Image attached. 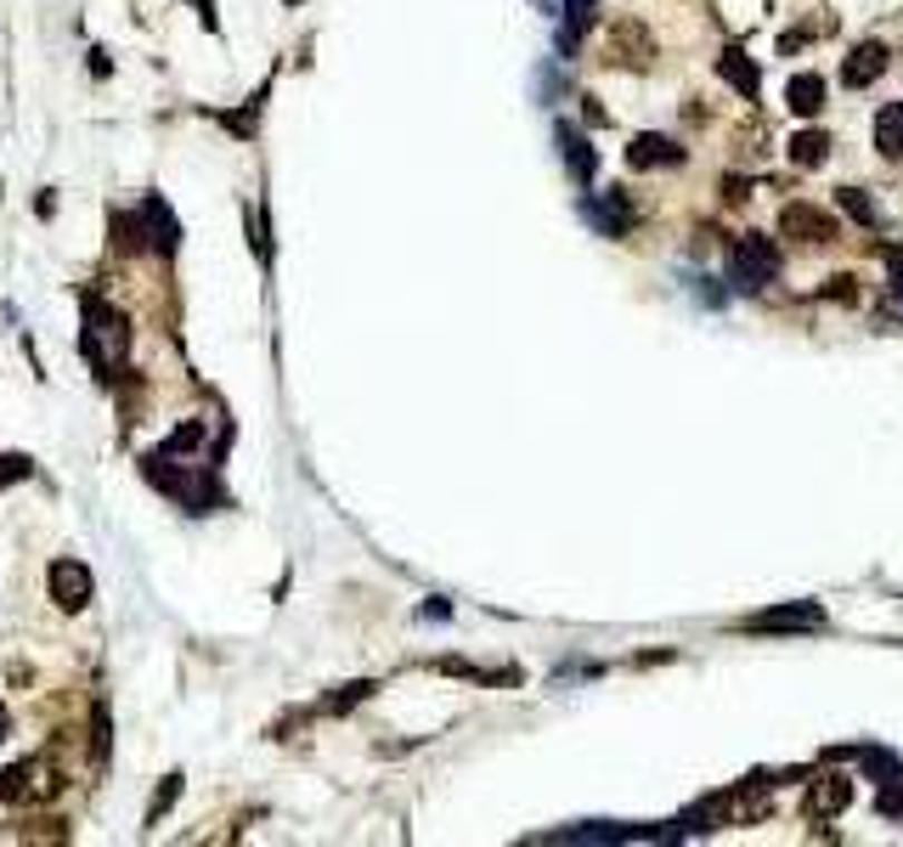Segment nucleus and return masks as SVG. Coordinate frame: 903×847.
Instances as JSON below:
<instances>
[{"label": "nucleus", "instance_id": "obj_1", "mask_svg": "<svg viewBox=\"0 0 903 847\" xmlns=\"http://www.w3.org/2000/svg\"><path fill=\"white\" fill-rule=\"evenodd\" d=\"M125 357H130V322L103 300H85V362L103 379H119Z\"/></svg>", "mask_w": 903, "mask_h": 847}, {"label": "nucleus", "instance_id": "obj_2", "mask_svg": "<svg viewBox=\"0 0 903 847\" xmlns=\"http://www.w3.org/2000/svg\"><path fill=\"white\" fill-rule=\"evenodd\" d=\"M774 272H779V249H774V237L746 232V237L729 243V278H735L740 289H763Z\"/></svg>", "mask_w": 903, "mask_h": 847}, {"label": "nucleus", "instance_id": "obj_3", "mask_svg": "<svg viewBox=\"0 0 903 847\" xmlns=\"http://www.w3.org/2000/svg\"><path fill=\"white\" fill-rule=\"evenodd\" d=\"M836 215L825 204H785L779 210V237L790 243H836Z\"/></svg>", "mask_w": 903, "mask_h": 847}, {"label": "nucleus", "instance_id": "obj_4", "mask_svg": "<svg viewBox=\"0 0 903 847\" xmlns=\"http://www.w3.org/2000/svg\"><path fill=\"white\" fill-rule=\"evenodd\" d=\"M774 808V791H729V797H717L711 808H706V819L711 825H757L763 814Z\"/></svg>", "mask_w": 903, "mask_h": 847}, {"label": "nucleus", "instance_id": "obj_5", "mask_svg": "<svg viewBox=\"0 0 903 847\" xmlns=\"http://www.w3.org/2000/svg\"><path fill=\"white\" fill-rule=\"evenodd\" d=\"M650 51H656V40H650V29L639 18H615V29H610V62L650 68Z\"/></svg>", "mask_w": 903, "mask_h": 847}, {"label": "nucleus", "instance_id": "obj_6", "mask_svg": "<svg viewBox=\"0 0 903 847\" xmlns=\"http://www.w3.org/2000/svg\"><path fill=\"white\" fill-rule=\"evenodd\" d=\"M886 62H892V51L881 40H858L847 51V62H842V85H847V91H864V85H875L886 74Z\"/></svg>", "mask_w": 903, "mask_h": 847}, {"label": "nucleus", "instance_id": "obj_7", "mask_svg": "<svg viewBox=\"0 0 903 847\" xmlns=\"http://www.w3.org/2000/svg\"><path fill=\"white\" fill-rule=\"evenodd\" d=\"M847 802H853V780L847 775H819V780L807 786V797H802L807 819H836Z\"/></svg>", "mask_w": 903, "mask_h": 847}, {"label": "nucleus", "instance_id": "obj_8", "mask_svg": "<svg viewBox=\"0 0 903 847\" xmlns=\"http://www.w3.org/2000/svg\"><path fill=\"white\" fill-rule=\"evenodd\" d=\"M51 600H57L62 611H85V605H90V571H85L79 559H57V565H51Z\"/></svg>", "mask_w": 903, "mask_h": 847}, {"label": "nucleus", "instance_id": "obj_9", "mask_svg": "<svg viewBox=\"0 0 903 847\" xmlns=\"http://www.w3.org/2000/svg\"><path fill=\"white\" fill-rule=\"evenodd\" d=\"M627 164L632 169H672V164H683V147L667 142V136H639L627 147Z\"/></svg>", "mask_w": 903, "mask_h": 847}, {"label": "nucleus", "instance_id": "obj_10", "mask_svg": "<svg viewBox=\"0 0 903 847\" xmlns=\"http://www.w3.org/2000/svg\"><path fill=\"white\" fill-rule=\"evenodd\" d=\"M136 221L147 226V243H153L158 254H175V237H181V226L169 221V210H164V198H142V210H136Z\"/></svg>", "mask_w": 903, "mask_h": 847}, {"label": "nucleus", "instance_id": "obj_11", "mask_svg": "<svg viewBox=\"0 0 903 847\" xmlns=\"http://www.w3.org/2000/svg\"><path fill=\"white\" fill-rule=\"evenodd\" d=\"M757 633H796V627H825V611L819 605H796V611H763L751 622Z\"/></svg>", "mask_w": 903, "mask_h": 847}, {"label": "nucleus", "instance_id": "obj_12", "mask_svg": "<svg viewBox=\"0 0 903 847\" xmlns=\"http://www.w3.org/2000/svg\"><path fill=\"white\" fill-rule=\"evenodd\" d=\"M875 147H881V158H903V103H886L881 114H875Z\"/></svg>", "mask_w": 903, "mask_h": 847}, {"label": "nucleus", "instance_id": "obj_13", "mask_svg": "<svg viewBox=\"0 0 903 847\" xmlns=\"http://www.w3.org/2000/svg\"><path fill=\"white\" fill-rule=\"evenodd\" d=\"M785 97H790V114H802V119H813V114H819V108H825V74H796Z\"/></svg>", "mask_w": 903, "mask_h": 847}, {"label": "nucleus", "instance_id": "obj_14", "mask_svg": "<svg viewBox=\"0 0 903 847\" xmlns=\"http://www.w3.org/2000/svg\"><path fill=\"white\" fill-rule=\"evenodd\" d=\"M831 158V136L825 130H802V136H790V164L796 169H819Z\"/></svg>", "mask_w": 903, "mask_h": 847}, {"label": "nucleus", "instance_id": "obj_15", "mask_svg": "<svg viewBox=\"0 0 903 847\" xmlns=\"http://www.w3.org/2000/svg\"><path fill=\"white\" fill-rule=\"evenodd\" d=\"M35 791V762H12V769H0V797L7 802H23Z\"/></svg>", "mask_w": 903, "mask_h": 847}, {"label": "nucleus", "instance_id": "obj_16", "mask_svg": "<svg viewBox=\"0 0 903 847\" xmlns=\"http://www.w3.org/2000/svg\"><path fill=\"white\" fill-rule=\"evenodd\" d=\"M717 68H722V79H729V85H740L746 97H757V68H751L740 51H722V62H717Z\"/></svg>", "mask_w": 903, "mask_h": 847}, {"label": "nucleus", "instance_id": "obj_17", "mask_svg": "<svg viewBox=\"0 0 903 847\" xmlns=\"http://www.w3.org/2000/svg\"><path fill=\"white\" fill-rule=\"evenodd\" d=\"M35 475V464L23 458V452H0V486H12V480H29Z\"/></svg>", "mask_w": 903, "mask_h": 847}, {"label": "nucleus", "instance_id": "obj_18", "mask_svg": "<svg viewBox=\"0 0 903 847\" xmlns=\"http://www.w3.org/2000/svg\"><path fill=\"white\" fill-rule=\"evenodd\" d=\"M842 204H847V210H853V215H858L864 226H875V221H881V215H875V204H870V198H864L858 187H842Z\"/></svg>", "mask_w": 903, "mask_h": 847}, {"label": "nucleus", "instance_id": "obj_19", "mask_svg": "<svg viewBox=\"0 0 903 847\" xmlns=\"http://www.w3.org/2000/svg\"><path fill=\"white\" fill-rule=\"evenodd\" d=\"M565 147H571V169H576V176L588 182V176H593V158H588V147H582V136H565Z\"/></svg>", "mask_w": 903, "mask_h": 847}, {"label": "nucleus", "instance_id": "obj_20", "mask_svg": "<svg viewBox=\"0 0 903 847\" xmlns=\"http://www.w3.org/2000/svg\"><path fill=\"white\" fill-rule=\"evenodd\" d=\"M588 23H593V0H571V40L588 35Z\"/></svg>", "mask_w": 903, "mask_h": 847}, {"label": "nucleus", "instance_id": "obj_21", "mask_svg": "<svg viewBox=\"0 0 903 847\" xmlns=\"http://www.w3.org/2000/svg\"><path fill=\"white\" fill-rule=\"evenodd\" d=\"M0 740H7V707H0Z\"/></svg>", "mask_w": 903, "mask_h": 847}]
</instances>
